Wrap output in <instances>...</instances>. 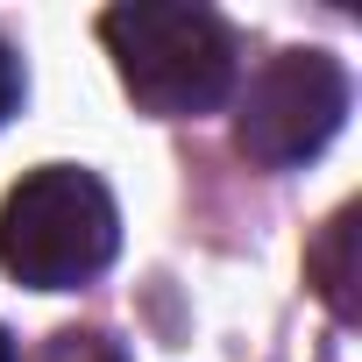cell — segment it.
<instances>
[{
	"label": "cell",
	"mask_w": 362,
	"mask_h": 362,
	"mask_svg": "<svg viewBox=\"0 0 362 362\" xmlns=\"http://www.w3.org/2000/svg\"><path fill=\"white\" fill-rule=\"evenodd\" d=\"M15 107H22V64H15L8 43H0V121H8Z\"/></svg>",
	"instance_id": "obj_6"
},
{
	"label": "cell",
	"mask_w": 362,
	"mask_h": 362,
	"mask_svg": "<svg viewBox=\"0 0 362 362\" xmlns=\"http://www.w3.org/2000/svg\"><path fill=\"white\" fill-rule=\"evenodd\" d=\"M121 214L107 185L78 163L29 170L0 206V270L36 284V291H71L114 263Z\"/></svg>",
	"instance_id": "obj_2"
},
{
	"label": "cell",
	"mask_w": 362,
	"mask_h": 362,
	"mask_svg": "<svg viewBox=\"0 0 362 362\" xmlns=\"http://www.w3.org/2000/svg\"><path fill=\"white\" fill-rule=\"evenodd\" d=\"M0 362H15V348H8V334H0Z\"/></svg>",
	"instance_id": "obj_7"
},
{
	"label": "cell",
	"mask_w": 362,
	"mask_h": 362,
	"mask_svg": "<svg viewBox=\"0 0 362 362\" xmlns=\"http://www.w3.org/2000/svg\"><path fill=\"white\" fill-rule=\"evenodd\" d=\"M100 43L149 114H214L235 93V36L185 0H128L100 15Z\"/></svg>",
	"instance_id": "obj_1"
},
{
	"label": "cell",
	"mask_w": 362,
	"mask_h": 362,
	"mask_svg": "<svg viewBox=\"0 0 362 362\" xmlns=\"http://www.w3.org/2000/svg\"><path fill=\"white\" fill-rule=\"evenodd\" d=\"M355 206H341L327 228H320V242L305 249V270H313V284H320V298L341 313V320H355Z\"/></svg>",
	"instance_id": "obj_4"
},
{
	"label": "cell",
	"mask_w": 362,
	"mask_h": 362,
	"mask_svg": "<svg viewBox=\"0 0 362 362\" xmlns=\"http://www.w3.org/2000/svg\"><path fill=\"white\" fill-rule=\"evenodd\" d=\"M341 114H348V71L327 50H284L249 78L242 114H235V142H242V156L291 170L334 142Z\"/></svg>",
	"instance_id": "obj_3"
},
{
	"label": "cell",
	"mask_w": 362,
	"mask_h": 362,
	"mask_svg": "<svg viewBox=\"0 0 362 362\" xmlns=\"http://www.w3.org/2000/svg\"><path fill=\"white\" fill-rule=\"evenodd\" d=\"M43 362H128V355H121V341H107V334H93V327H64Z\"/></svg>",
	"instance_id": "obj_5"
}]
</instances>
